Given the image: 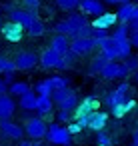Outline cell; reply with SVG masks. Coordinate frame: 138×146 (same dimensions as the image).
Returning <instances> with one entry per match:
<instances>
[{
    "instance_id": "obj_1",
    "label": "cell",
    "mask_w": 138,
    "mask_h": 146,
    "mask_svg": "<svg viewBox=\"0 0 138 146\" xmlns=\"http://www.w3.org/2000/svg\"><path fill=\"white\" fill-rule=\"evenodd\" d=\"M72 138L74 136L68 132V128L62 126V124H58V122L50 124L46 128V134H44V140L50 142V144H54V146H72V142H74Z\"/></svg>"
},
{
    "instance_id": "obj_2",
    "label": "cell",
    "mask_w": 138,
    "mask_h": 146,
    "mask_svg": "<svg viewBox=\"0 0 138 146\" xmlns=\"http://www.w3.org/2000/svg\"><path fill=\"white\" fill-rule=\"evenodd\" d=\"M130 72H128V68L124 66V62H118V60H108L106 64H104V68L100 70V76L104 78V80H122V78H126Z\"/></svg>"
},
{
    "instance_id": "obj_3",
    "label": "cell",
    "mask_w": 138,
    "mask_h": 146,
    "mask_svg": "<svg viewBox=\"0 0 138 146\" xmlns=\"http://www.w3.org/2000/svg\"><path fill=\"white\" fill-rule=\"evenodd\" d=\"M0 136L4 140H22L24 138V126L18 122H12L10 118L0 120Z\"/></svg>"
},
{
    "instance_id": "obj_4",
    "label": "cell",
    "mask_w": 138,
    "mask_h": 146,
    "mask_svg": "<svg viewBox=\"0 0 138 146\" xmlns=\"http://www.w3.org/2000/svg\"><path fill=\"white\" fill-rule=\"evenodd\" d=\"M46 128H48V124H46L44 118H40V116H30V118H26L24 134H26L28 138H44Z\"/></svg>"
},
{
    "instance_id": "obj_5",
    "label": "cell",
    "mask_w": 138,
    "mask_h": 146,
    "mask_svg": "<svg viewBox=\"0 0 138 146\" xmlns=\"http://www.w3.org/2000/svg\"><path fill=\"white\" fill-rule=\"evenodd\" d=\"M38 62H40L46 70H64L62 54H60V52H56L54 48H46V50L40 54Z\"/></svg>"
},
{
    "instance_id": "obj_6",
    "label": "cell",
    "mask_w": 138,
    "mask_h": 146,
    "mask_svg": "<svg viewBox=\"0 0 138 146\" xmlns=\"http://www.w3.org/2000/svg\"><path fill=\"white\" fill-rule=\"evenodd\" d=\"M0 32H2V38L6 42H20L24 36V26H20L18 22H4L0 26Z\"/></svg>"
},
{
    "instance_id": "obj_7",
    "label": "cell",
    "mask_w": 138,
    "mask_h": 146,
    "mask_svg": "<svg viewBox=\"0 0 138 146\" xmlns=\"http://www.w3.org/2000/svg\"><path fill=\"white\" fill-rule=\"evenodd\" d=\"M94 44H96V48H98V50L108 58V60H118V58H120L118 46H116V42H114V38H112V36L98 38V40H94Z\"/></svg>"
},
{
    "instance_id": "obj_8",
    "label": "cell",
    "mask_w": 138,
    "mask_h": 146,
    "mask_svg": "<svg viewBox=\"0 0 138 146\" xmlns=\"http://www.w3.org/2000/svg\"><path fill=\"white\" fill-rule=\"evenodd\" d=\"M100 108V100L96 98V96H84L82 100H78V104H76V108H74V118H78V116H88L90 112H94V110H98Z\"/></svg>"
},
{
    "instance_id": "obj_9",
    "label": "cell",
    "mask_w": 138,
    "mask_h": 146,
    "mask_svg": "<svg viewBox=\"0 0 138 146\" xmlns=\"http://www.w3.org/2000/svg\"><path fill=\"white\" fill-rule=\"evenodd\" d=\"M94 48H96L94 38H80V36L70 38V50L76 52L78 56H88Z\"/></svg>"
},
{
    "instance_id": "obj_10",
    "label": "cell",
    "mask_w": 138,
    "mask_h": 146,
    "mask_svg": "<svg viewBox=\"0 0 138 146\" xmlns=\"http://www.w3.org/2000/svg\"><path fill=\"white\" fill-rule=\"evenodd\" d=\"M34 112L44 118V120H52L54 116V102L50 96H36V106H34Z\"/></svg>"
},
{
    "instance_id": "obj_11",
    "label": "cell",
    "mask_w": 138,
    "mask_h": 146,
    "mask_svg": "<svg viewBox=\"0 0 138 146\" xmlns=\"http://www.w3.org/2000/svg\"><path fill=\"white\" fill-rule=\"evenodd\" d=\"M14 64H16V70H32L36 64H38V56L34 52H18L16 58H14Z\"/></svg>"
},
{
    "instance_id": "obj_12",
    "label": "cell",
    "mask_w": 138,
    "mask_h": 146,
    "mask_svg": "<svg viewBox=\"0 0 138 146\" xmlns=\"http://www.w3.org/2000/svg\"><path fill=\"white\" fill-rule=\"evenodd\" d=\"M128 90H132L130 84H128V82H120V84H118V86L106 96V106L112 108L114 104H118V102H122L124 98H128Z\"/></svg>"
},
{
    "instance_id": "obj_13",
    "label": "cell",
    "mask_w": 138,
    "mask_h": 146,
    "mask_svg": "<svg viewBox=\"0 0 138 146\" xmlns=\"http://www.w3.org/2000/svg\"><path fill=\"white\" fill-rule=\"evenodd\" d=\"M82 14H90V16H98L104 12V2L102 0H80L76 6Z\"/></svg>"
},
{
    "instance_id": "obj_14",
    "label": "cell",
    "mask_w": 138,
    "mask_h": 146,
    "mask_svg": "<svg viewBox=\"0 0 138 146\" xmlns=\"http://www.w3.org/2000/svg\"><path fill=\"white\" fill-rule=\"evenodd\" d=\"M116 22H118V18H116V12H102V14H98V16H94V20L90 22V26L92 28H106V30H110L112 26H116Z\"/></svg>"
},
{
    "instance_id": "obj_15",
    "label": "cell",
    "mask_w": 138,
    "mask_h": 146,
    "mask_svg": "<svg viewBox=\"0 0 138 146\" xmlns=\"http://www.w3.org/2000/svg\"><path fill=\"white\" fill-rule=\"evenodd\" d=\"M8 16H10V20H12V22H18V24H20V26H24V28H28V26H30V22L36 18V14H32V12L24 10V8H16V6L8 12Z\"/></svg>"
},
{
    "instance_id": "obj_16",
    "label": "cell",
    "mask_w": 138,
    "mask_h": 146,
    "mask_svg": "<svg viewBox=\"0 0 138 146\" xmlns=\"http://www.w3.org/2000/svg\"><path fill=\"white\" fill-rule=\"evenodd\" d=\"M106 124H108V114H106V112H102V110H94V112L88 114V128H90V130H94V132L104 130Z\"/></svg>"
},
{
    "instance_id": "obj_17",
    "label": "cell",
    "mask_w": 138,
    "mask_h": 146,
    "mask_svg": "<svg viewBox=\"0 0 138 146\" xmlns=\"http://www.w3.org/2000/svg\"><path fill=\"white\" fill-rule=\"evenodd\" d=\"M134 106H136V102H134L132 98H124L122 102H118V104H114V106L110 108V114H112L114 118H124L126 114H130V112L134 110Z\"/></svg>"
},
{
    "instance_id": "obj_18",
    "label": "cell",
    "mask_w": 138,
    "mask_h": 146,
    "mask_svg": "<svg viewBox=\"0 0 138 146\" xmlns=\"http://www.w3.org/2000/svg\"><path fill=\"white\" fill-rule=\"evenodd\" d=\"M16 110V102L12 100V96L8 94H0V120L10 118Z\"/></svg>"
},
{
    "instance_id": "obj_19",
    "label": "cell",
    "mask_w": 138,
    "mask_h": 146,
    "mask_svg": "<svg viewBox=\"0 0 138 146\" xmlns=\"http://www.w3.org/2000/svg\"><path fill=\"white\" fill-rule=\"evenodd\" d=\"M50 48H54V50L60 52V54H64V52L70 48V38H68L66 34L56 32V34L52 36V40H50Z\"/></svg>"
},
{
    "instance_id": "obj_20",
    "label": "cell",
    "mask_w": 138,
    "mask_h": 146,
    "mask_svg": "<svg viewBox=\"0 0 138 146\" xmlns=\"http://www.w3.org/2000/svg\"><path fill=\"white\" fill-rule=\"evenodd\" d=\"M134 8H136V4L132 2H124V4H120V8L116 10V18H118V22H130L132 20V16H134Z\"/></svg>"
},
{
    "instance_id": "obj_21",
    "label": "cell",
    "mask_w": 138,
    "mask_h": 146,
    "mask_svg": "<svg viewBox=\"0 0 138 146\" xmlns=\"http://www.w3.org/2000/svg\"><path fill=\"white\" fill-rule=\"evenodd\" d=\"M108 62V58L100 52V54H96V56H92L90 58V64H88V68H86V72L90 74V76H96V74H100V70L104 68V64Z\"/></svg>"
},
{
    "instance_id": "obj_22",
    "label": "cell",
    "mask_w": 138,
    "mask_h": 146,
    "mask_svg": "<svg viewBox=\"0 0 138 146\" xmlns=\"http://www.w3.org/2000/svg\"><path fill=\"white\" fill-rule=\"evenodd\" d=\"M36 96H38V94L30 88L28 92H24L22 96H18V106H20L22 110H26V112H28V110H34V106H36Z\"/></svg>"
},
{
    "instance_id": "obj_23",
    "label": "cell",
    "mask_w": 138,
    "mask_h": 146,
    "mask_svg": "<svg viewBox=\"0 0 138 146\" xmlns=\"http://www.w3.org/2000/svg\"><path fill=\"white\" fill-rule=\"evenodd\" d=\"M76 104H78V96H76V92H70L66 98H62L60 102H56V108L58 110H74Z\"/></svg>"
},
{
    "instance_id": "obj_24",
    "label": "cell",
    "mask_w": 138,
    "mask_h": 146,
    "mask_svg": "<svg viewBox=\"0 0 138 146\" xmlns=\"http://www.w3.org/2000/svg\"><path fill=\"white\" fill-rule=\"evenodd\" d=\"M48 86L52 90H58V88H64V86H70V78L68 76H62V74H56V76H50L46 78Z\"/></svg>"
},
{
    "instance_id": "obj_25",
    "label": "cell",
    "mask_w": 138,
    "mask_h": 146,
    "mask_svg": "<svg viewBox=\"0 0 138 146\" xmlns=\"http://www.w3.org/2000/svg\"><path fill=\"white\" fill-rule=\"evenodd\" d=\"M44 32H46L44 22H42V20H38V18H34V20L30 22V26H28V34H30L32 38H38V36H42Z\"/></svg>"
},
{
    "instance_id": "obj_26",
    "label": "cell",
    "mask_w": 138,
    "mask_h": 146,
    "mask_svg": "<svg viewBox=\"0 0 138 146\" xmlns=\"http://www.w3.org/2000/svg\"><path fill=\"white\" fill-rule=\"evenodd\" d=\"M30 90V86H28V82H18V80H14L12 84H8V92L12 94V96H22L24 92H28Z\"/></svg>"
},
{
    "instance_id": "obj_27",
    "label": "cell",
    "mask_w": 138,
    "mask_h": 146,
    "mask_svg": "<svg viewBox=\"0 0 138 146\" xmlns=\"http://www.w3.org/2000/svg\"><path fill=\"white\" fill-rule=\"evenodd\" d=\"M68 22H70V26L74 28V36H76V30H78L80 26L88 24V22H86V14H82V12H74V14H70V16H68Z\"/></svg>"
},
{
    "instance_id": "obj_28",
    "label": "cell",
    "mask_w": 138,
    "mask_h": 146,
    "mask_svg": "<svg viewBox=\"0 0 138 146\" xmlns=\"http://www.w3.org/2000/svg\"><path fill=\"white\" fill-rule=\"evenodd\" d=\"M78 58H80V56H78L76 52H72V50L68 48V50H66V52L62 54V62H64V70H68V68H72V66H74V64L78 62Z\"/></svg>"
},
{
    "instance_id": "obj_29",
    "label": "cell",
    "mask_w": 138,
    "mask_h": 146,
    "mask_svg": "<svg viewBox=\"0 0 138 146\" xmlns=\"http://www.w3.org/2000/svg\"><path fill=\"white\" fill-rule=\"evenodd\" d=\"M54 28H56V32H60V34H66L68 38H74V28L70 26L68 18H66V20H60V22H58Z\"/></svg>"
},
{
    "instance_id": "obj_30",
    "label": "cell",
    "mask_w": 138,
    "mask_h": 146,
    "mask_svg": "<svg viewBox=\"0 0 138 146\" xmlns=\"http://www.w3.org/2000/svg\"><path fill=\"white\" fill-rule=\"evenodd\" d=\"M20 6H22L24 10L36 14V12L40 10V6H42V0H20Z\"/></svg>"
},
{
    "instance_id": "obj_31",
    "label": "cell",
    "mask_w": 138,
    "mask_h": 146,
    "mask_svg": "<svg viewBox=\"0 0 138 146\" xmlns=\"http://www.w3.org/2000/svg\"><path fill=\"white\" fill-rule=\"evenodd\" d=\"M70 92H74L70 86H64V88H58V90H52V94H50V98H52V102L56 104V102H60L62 98H66Z\"/></svg>"
},
{
    "instance_id": "obj_32",
    "label": "cell",
    "mask_w": 138,
    "mask_h": 146,
    "mask_svg": "<svg viewBox=\"0 0 138 146\" xmlns=\"http://www.w3.org/2000/svg\"><path fill=\"white\" fill-rule=\"evenodd\" d=\"M34 92H36L38 96H50V94H52V88L48 86L46 80H40V82L34 84Z\"/></svg>"
},
{
    "instance_id": "obj_33",
    "label": "cell",
    "mask_w": 138,
    "mask_h": 146,
    "mask_svg": "<svg viewBox=\"0 0 138 146\" xmlns=\"http://www.w3.org/2000/svg\"><path fill=\"white\" fill-rule=\"evenodd\" d=\"M96 144H98V146H112L110 134H106L104 130H98V132H96Z\"/></svg>"
},
{
    "instance_id": "obj_34",
    "label": "cell",
    "mask_w": 138,
    "mask_h": 146,
    "mask_svg": "<svg viewBox=\"0 0 138 146\" xmlns=\"http://www.w3.org/2000/svg\"><path fill=\"white\" fill-rule=\"evenodd\" d=\"M124 66L128 68V72L138 70V56H136V54H128V56L124 58Z\"/></svg>"
},
{
    "instance_id": "obj_35",
    "label": "cell",
    "mask_w": 138,
    "mask_h": 146,
    "mask_svg": "<svg viewBox=\"0 0 138 146\" xmlns=\"http://www.w3.org/2000/svg\"><path fill=\"white\" fill-rule=\"evenodd\" d=\"M56 120L68 124L70 120H74V110H58V112H56Z\"/></svg>"
},
{
    "instance_id": "obj_36",
    "label": "cell",
    "mask_w": 138,
    "mask_h": 146,
    "mask_svg": "<svg viewBox=\"0 0 138 146\" xmlns=\"http://www.w3.org/2000/svg\"><path fill=\"white\" fill-rule=\"evenodd\" d=\"M80 0H56V6L62 8V10H74L78 6Z\"/></svg>"
},
{
    "instance_id": "obj_37",
    "label": "cell",
    "mask_w": 138,
    "mask_h": 146,
    "mask_svg": "<svg viewBox=\"0 0 138 146\" xmlns=\"http://www.w3.org/2000/svg\"><path fill=\"white\" fill-rule=\"evenodd\" d=\"M92 32H94V28H92L90 22H88V24H84V26H80V28L76 30V36H80V38H92Z\"/></svg>"
},
{
    "instance_id": "obj_38",
    "label": "cell",
    "mask_w": 138,
    "mask_h": 146,
    "mask_svg": "<svg viewBox=\"0 0 138 146\" xmlns=\"http://www.w3.org/2000/svg\"><path fill=\"white\" fill-rule=\"evenodd\" d=\"M66 128H68V132H70L72 136H76V134H80V132H82V126H80L76 120H70V122L66 124Z\"/></svg>"
},
{
    "instance_id": "obj_39",
    "label": "cell",
    "mask_w": 138,
    "mask_h": 146,
    "mask_svg": "<svg viewBox=\"0 0 138 146\" xmlns=\"http://www.w3.org/2000/svg\"><path fill=\"white\" fill-rule=\"evenodd\" d=\"M128 26H130V32H132V30H138V4H136V8H134V16H132V20L128 22Z\"/></svg>"
},
{
    "instance_id": "obj_40",
    "label": "cell",
    "mask_w": 138,
    "mask_h": 146,
    "mask_svg": "<svg viewBox=\"0 0 138 146\" xmlns=\"http://www.w3.org/2000/svg\"><path fill=\"white\" fill-rule=\"evenodd\" d=\"M128 38H130L132 48H138V30H132V32L128 34Z\"/></svg>"
},
{
    "instance_id": "obj_41",
    "label": "cell",
    "mask_w": 138,
    "mask_h": 146,
    "mask_svg": "<svg viewBox=\"0 0 138 146\" xmlns=\"http://www.w3.org/2000/svg\"><path fill=\"white\" fill-rule=\"evenodd\" d=\"M2 74H4V76H2V80H4L6 84H12V82L16 80V78H14V72H2Z\"/></svg>"
},
{
    "instance_id": "obj_42",
    "label": "cell",
    "mask_w": 138,
    "mask_h": 146,
    "mask_svg": "<svg viewBox=\"0 0 138 146\" xmlns=\"http://www.w3.org/2000/svg\"><path fill=\"white\" fill-rule=\"evenodd\" d=\"M6 92H8V84L0 78V94H6Z\"/></svg>"
},
{
    "instance_id": "obj_43",
    "label": "cell",
    "mask_w": 138,
    "mask_h": 146,
    "mask_svg": "<svg viewBox=\"0 0 138 146\" xmlns=\"http://www.w3.org/2000/svg\"><path fill=\"white\" fill-rule=\"evenodd\" d=\"M106 4H124V2H130V0H102Z\"/></svg>"
},
{
    "instance_id": "obj_44",
    "label": "cell",
    "mask_w": 138,
    "mask_h": 146,
    "mask_svg": "<svg viewBox=\"0 0 138 146\" xmlns=\"http://www.w3.org/2000/svg\"><path fill=\"white\" fill-rule=\"evenodd\" d=\"M4 66H6V56H2V54H0V74L4 72Z\"/></svg>"
},
{
    "instance_id": "obj_45",
    "label": "cell",
    "mask_w": 138,
    "mask_h": 146,
    "mask_svg": "<svg viewBox=\"0 0 138 146\" xmlns=\"http://www.w3.org/2000/svg\"><path fill=\"white\" fill-rule=\"evenodd\" d=\"M132 146H138V126H136V130L132 134Z\"/></svg>"
},
{
    "instance_id": "obj_46",
    "label": "cell",
    "mask_w": 138,
    "mask_h": 146,
    "mask_svg": "<svg viewBox=\"0 0 138 146\" xmlns=\"http://www.w3.org/2000/svg\"><path fill=\"white\" fill-rule=\"evenodd\" d=\"M12 8H14V4H12V2H4V4H2V10H6V12H10Z\"/></svg>"
},
{
    "instance_id": "obj_47",
    "label": "cell",
    "mask_w": 138,
    "mask_h": 146,
    "mask_svg": "<svg viewBox=\"0 0 138 146\" xmlns=\"http://www.w3.org/2000/svg\"><path fill=\"white\" fill-rule=\"evenodd\" d=\"M18 146H34V144H32V140H24L22 138V140H18Z\"/></svg>"
},
{
    "instance_id": "obj_48",
    "label": "cell",
    "mask_w": 138,
    "mask_h": 146,
    "mask_svg": "<svg viewBox=\"0 0 138 146\" xmlns=\"http://www.w3.org/2000/svg\"><path fill=\"white\" fill-rule=\"evenodd\" d=\"M134 78H136V82H138V70H134Z\"/></svg>"
},
{
    "instance_id": "obj_49",
    "label": "cell",
    "mask_w": 138,
    "mask_h": 146,
    "mask_svg": "<svg viewBox=\"0 0 138 146\" xmlns=\"http://www.w3.org/2000/svg\"><path fill=\"white\" fill-rule=\"evenodd\" d=\"M134 4H138V0H134Z\"/></svg>"
},
{
    "instance_id": "obj_50",
    "label": "cell",
    "mask_w": 138,
    "mask_h": 146,
    "mask_svg": "<svg viewBox=\"0 0 138 146\" xmlns=\"http://www.w3.org/2000/svg\"><path fill=\"white\" fill-rule=\"evenodd\" d=\"M0 146H2V144H0Z\"/></svg>"
},
{
    "instance_id": "obj_51",
    "label": "cell",
    "mask_w": 138,
    "mask_h": 146,
    "mask_svg": "<svg viewBox=\"0 0 138 146\" xmlns=\"http://www.w3.org/2000/svg\"><path fill=\"white\" fill-rule=\"evenodd\" d=\"M136 106H138V104H136Z\"/></svg>"
}]
</instances>
